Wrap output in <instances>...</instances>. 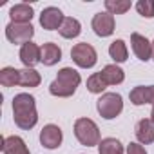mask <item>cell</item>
<instances>
[{"mask_svg":"<svg viewBox=\"0 0 154 154\" xmlns=\"http://www.w3.org/2000/svg\"><path fill=\"white\" fill-rule=\"evenodd\" d=\"M11 107H13V120H15L17 127H20L24 131H31L38 123L36 100L33 94H29V93L15 94Z\"/></svg>","mask_w":154,"mask_h":154,"instance_id":"1","label":"cell"},{"mask_svg":"<svg viewBox=\"0 0 154 154\" xmlns=\"http://www.w3.org/2000/svg\"><path fill=\"white\" fill-rule=\"evenodd\" d=\"M82 76L72 67H62L56 74V78L49 85V93L56 98H69L76 93V87L80 85Z\"/></svg>","mask_w":154,"mask_h":154,"instance_id":"2","label":"cell"},{"mask_svg":"<svg viewBox=\"0 0 154 154\" xmlns=\"http://www.w3.org/2000/svg\"><path fill=\"white\" fill-rule=\"evenodd\" d=\"M74 136L84 147H94L100 140V129L94 120L91 118H78L74 122Z\"/></svg>","mask_w":154,"mask_h":154,"instance_id":"3","label":"cell"},{"mask_svg":"<svg viewBox=\"0 0 154 154\" xmlns=\"http://www.w3.org/2000/svg\"><path fill=\"white\" fill-rule=\"evenodd\" d=\"M96 111L103 120H114L123 111V98L118 93H103L96 102Z\"/></svg>","mask_w":154,"mask_h":154,"instance_id":"4","label":"cell"},{"mask_svg":"<svg viewBox=\"0 0 154 154\" xmlns=\"http://www.w3.org/2000/svg\"><path fill=\"white\" fill-rule=\"evenodd\" d=\"M71 58H72V62L78 65L80 69H91V67H94L96 62H98V53H96V49H94L91 44L80 42V44L72 45V49H71Z\"/></svg>","mask_w":154,"mask_h":154,"instance_id":"5","label":"cell"},{"mask_svg":"<svg viewBox=\"0 0 154 154\" xmlns=\"http://www.w3.org/2000/svg\"><path fill=\"white\" fill-rule=\"evenodd\" d=\"M35 36V27L31 24H15L9 22L6 26V38L15 44V45H24L27 42H31V38Z\"/></svg>","mask_w":154,"mask_h":154,"instance_id":"6","label":"cell"},{"mask_svg":"<svg viewBox=\"0 0 154 154\" xmlns=\"http://www.w3.org/2000/svg\"><path fill=\"white\" fill-rule=\"evenodd\" d=\"M91 27L93 31L100 36V38H107L114 33V27H116V20H114V15L103 11V13H96L91 20Z\"/></svg>","mask_w":154,"mask_h":154,"instance_id":"7","label":"cell"},{"mask_svg":"<svg viewBox=\"0 0 154 154\" xmlns=\"http://www.w3.org/2000/svg\"><path fill=\"white\" fill-rule=\"evenodd\" d=\"M63 20H65V17H63L62 9L60 8H54V6L45 8L40 13V26L45 31H58L62 27Z\"/></svg>","mask_w":154,"mask_h":154,"instance_id":"8","label":"cell"},{"mask_svg":"<svg viewBox=\"0 0 154 154\" xmlns=\"http://www.w3.org/2000/svg\"><path fill=\"white\" fill-rule=\"evenodd\" d=\"M62 140H63V132L58 125L54 123H47L44 125V129L40 131V143L42 147L49 149V150H54L62 145Z\"/></svg>","mask_w":154,"mask_h":154,"instance_id":"9","label":"cell"},{"mask_svg":"<svg viewBox=\"0 0 154 154\" xmlns=\"http://www.w3.org/2000/svg\"><path fill=\"white\" fill-rule=\"evenodd\" d=\"M131 47H132V53L136 54L138 60L141 62H149L152 58V42L140 35V33H132L131 35Z\"/></svg>","mask_w":154,"mask_h":154,"instance_id":"10","label":"cell"},{"mask_svg":"<svg viewBox=\"0 0 154 154\" xmlns=\"http://www.w3.org/2000/svg\"><path fill=\"white\" fill-rule=\"evenodd\" d=\"M20 62L24 63V67L27 69H35L36 63H42V47L36 45L35 42H27L20 47Z\"/></svg>","mask_w":154,"mask_h":154,"instance_id":"11","label":"cell"},{"mask_svg":"<svg viewBox=\"0 0 154 154\" xmlns=\"http://www.w3.org/2000/svg\"><path fill=\"white\" fill-rule=\"evenodd\" d=\"M134 134L138 138V143L141 145H150L154 141V122L150 118H143L136 123Z\"/></svg>","mask_w":154,"mask_h":154,"instance_id":"12","label":"cell"},{"mask_svg":"<svg viewBox=\"0 0 154 154\" xmlns=\"http://www.w3.org/2000/svg\"><path fill=\"white\" fill-rule=\"evenodd\" d=\"M35 17V9L29 4H15L9 9V18L15 24H31Z\"/></svg>","mask_w":154,"mask_h":154,"instance_id":"13","label":"cell"},{"mask_svg":"<svg viewBox=\"0 0 154 154\" xmlns=\"http://www.w3.org/2000/svg\"><path fill=\"white\" fill-rule=\"evenodd\" d=\"M2 152L4 154H31L26 141L20 136H6V138H2Z\"/></svg>","mask_w":154,"mask_h":154,"instance_id":"14","label":"cell"},{"mask_svg":"<svg viewBox=\"0 0 154 154\" xmlns=\"http://www.w3.org/2000/svg\"><path fill=\"white\" fill-rule=\"evenodd\" d=\"M42 47V63L47 65V67H53L56 65L60 60H62V49L58 47V44L54 42H45Z\"/></svg>","mask_w":154,"mask_h":154,"instance_id":"15","label":"cell"},{"mask_svg":"<svg viewBox=\"0 0 154 154\" xmlns=\"http://www.w3.org/2000/svg\"><path fill=\"white\" fill-rule=\"evenodd\" d=\"M100 72H102V76H103V80L107 82V85H120V84L125 80V71H123L118 63H109V65H105Z\"/></svg>","mask_w":154,"mask_h":154,"instance_id":"16","label":"cell"},{"mask_svg":"<svg viewBox=\"0 0 154 154\" xmlns=\"http://www.w3.org/2000/svg\"><path fill=\"white\" fill-rule=\"evenodd\" d=\"M58 33H60L62 38L72 40V38H76V36H80V33H82V24H80V20H76V18H72V17H65V20H63L62 27L58 29Z\"/></svg>","mask_w":154,"mask_h":154,"instance_id":"17","label":"cell"},{"mask_svg":"<svg viewBox=\"0 0 154 154\" xmlns=\"http://www.w3.org/2000/svg\"><path fill=\"white\" fill-rule=\"evenodd\" d=\"M109 56L114 60V63H123V62H127V58H129L127 44H125L122 38L114 40V42L109 45Z\"/></svg>","mask_w":154,"mask_h":154,"instance_id":"18","label":"cell"},{"mask_svg":"<svg viewBox=\"0 0 154 154\" xmlns=\"http://www.w3.org/2000/svg\"><path fill=\"white\" fill-rule=\"evenodd\" d=\"M125 149L118 138H103L98 143V154H123Z\"/></svg>","mask_w":154,"mask_h":154,"instance_id":"19","label":"cell"},{"mask_svg":"<svg viewBox=\"0 0 154 154\" xmlns=\"http://www.w3.org/2000/svg\"><path fill=\"white\" fill-rule=\"evenodd\" d=\"M40 82H42V76L36 69H27V67L20 69V84L18 85H22V87H38Z\"/></svg>","mask_w":154,"mask_h":154,"instance_id":"20","label":"cell"},{"mask_svg":"<svg viewBox=\"0 0 154 154\" xmlns=\"http://www.w3.org/2000/svg\"><path fill=\"white\" fill-rule=\"evenodd\" d=\"M0 84L4 87H15L20 84V69L15 67H4L0 71Z\"/></svg>","mask_w":154,"mask_h":154,"instance_id":"21","label":"cell"},{"mask_svg":"<svg viewBox=\"0 0 154 154\" xmlns=\"http://www.w3.org/2000/svg\"><path fill=\"white\" fill-rule=\"evenodd\" d=\"M107 82L103 80L102 72H93L89 78H87V91L93 94H103V91L107 89Z\"/></svg>","mask_w":154,"mask_h":154,"instance_id":"22","label":"cell"},{"mask_svg":"<svg viewBox=\"0 0 154 154\" xmlns=\"http://www.w3.org/2000/svg\"><path fill=\"white\" fill-rule=\"evenodd\" d=\"M131 0H105V11L111 15H123L131 9Z\"/></svg>","mask_w":154,"mask_h":154,"instance_id":"23","label":"cell"},{"mask_svg":"<svg viewBox=\"0 0 154 154\" xmlns=\"http://www.w3.org/2000/svg\"><path fill=\"white\" fill-rule=\"evenodd\" d=\"M134 8L143 18H154V0H138Z\"/></svg>","mask_w":154,"mask_h":154,"instance_id":"24","label":"cell"},{"mask_svg":"<svg viewBox=\"0 0 154 154\" xmlns=\"http://www.w3.org/2000/svg\"><path fill=\"white\" fill-rule=\"evenodd\" d=\"M129 98H131V103L140 107V105H145L147 100H145V85H138L134 87L131 93H129Z\"/></svg>","mask_w":154,"mask_h":154,"instance_id":"25","label":"cell"},{"mask_svg":"<svg viewBox=\"0 0 154 154\" xmlns=\"http://www.w3.org/2000/svg\"><path fill=\"white\" fill-rule=\"evenodd\" d=\"M127 154H147V150H145V147H143L141 143L131 141V143L127 145Z\"/></svg>","mask_w":154,"mask_h":154,"instance_id":"26","label":"cell"},{"mask_svg":"<svg viewBox=\"0 0 154 154\" xmlns=\"http://www.w3.org/2000/svg\"><path fill=\"white\" fill-rule=\"evenodd\" d=\"M145 100L154 105V85H145Z\"/></svg>","mask_w":154,"mask_h":154,"instance_id":"27","label":"cell"},{"mask_svg":"<svg viewBox=\"0 0 154 154\" xmlns=\"http://www.w3.org/2000/svg\"><path fill=\"white\" fill-rule=\"evenodd\" d=\"M150 120L154 122V105H152V111H150Z\"/></svg>","mask_w":154,"mask_h":154,"instance_id":"28","label":"cell"},{"mask_svg":"<svg viewBox=\"0 0 154 154\" xmlns=\"http://www.w3.org/2000/svg\"><path fill=\"white\" fill-rule=\"evenodd\" d=\"M152 60H154V40H152Z\"/></svg>","mask_w":154,"mask_h":154,"instance_id":"29","label":"cell"}]
</instances>
